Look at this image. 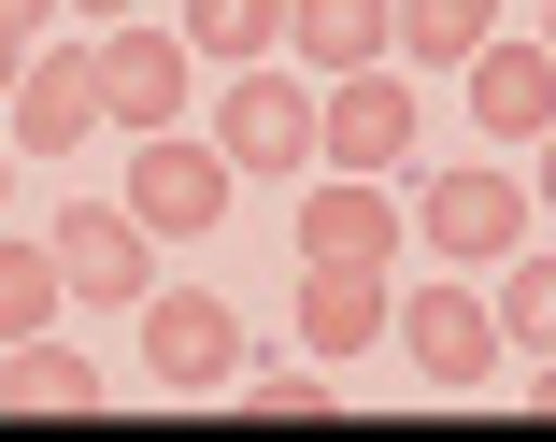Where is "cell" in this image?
<instances>
[{
    "label": "cell",
    "mask_w": 556,
    "mask_h": 442,
    "mask_svg": "<svg viewBox=\"0 0 556 442\" xmlns=\"http://www.w3.org/2000/svg\"><path fill=\"white\" fill-rule=\"evenodd\" d=\"M386 343H400V357H414V386H442V400H471V386H500V357H514L471 271H442V286L386 300Z\"/></svg>",
    "instance_id": "1"
},
{
    "label": "cell",
    "mask_w": 556,
    "mask_h": 442,
    "mask_svg": "<svg viewBox=\"0 0 556 442\" xmlns=\"http://www.w3.org/2000/svg\"><path fill=\"white\" fill-rule=\"evenodd\" d=\"M414 243H428L442 271H500V257L528 243V186H514V157L428 172V186H414Z\"/></svg>",
    "instance_id": "2"
},
{
    "label": "cell",
    "mask_w": 556,
    "mask_h": 442,
    "mask_svg": "<svg viewBox=\"0 0 556 442\" xmlns=\"http://www.w3.org/2000/svg\"><path fill=\"white\" fill-rule=\"evenodd\" d=\"M400 157H414V72H400V58L328 72V86H314V172H386V186H400Z\"/></svg>",
    "instance_id": "3"
},
{
    "label": "cell",
    "mask_w": 556,
    "mask_h": 442,
    "mask_svg": "<svg viewBox=\"0 0 556 442\" xmlns=\"http://www.w3.org/2000/svg\"><path fill=\"white\" fill-rule=\"evenodd\" d=\"M129 328H143V386L157 400H214V386L243 371V314L214 300V286H143Z\"/></svg>",
    "instance_id": "4"
},
{
    "label": "cell",
    "mask_w": 556,
    "mask_h": 442,
    "mask_svg": "<svg viewBox=\"0 0 556 442\" xmlns=\"http://www.w3.org/2000/svg\"><path fill=\"white\" fill-rule=\"evenodd\" d=\"M214 157L300 186V172H314V72H300V58H243L229 100H214Z\"/></svg>",
    "instance_id": "5"
},
{
    "label": "cell",
    "mask_w": 556,
    "mask_h": 442,
    "mask_svg": "<svg viewBox=\"0 0 556 442\" xmlns=\"http://www.w3.org/2000/svg\"><path fill=\"white\" fill-rule=\"evenodd\" d=\"M229 157H214V129H143L129 157V214H143V243H214L229 229Z\"/></svg>",
    "instance_id": "6"
},
{
    "label": "cell",
    "mask_w": 556,
    "mask_h": 442,
    "mask_svg": "<svg viewBox=\"0 0 556 442\" xmlns=\"http://www.w3.org/2000/svg\"><path fill=\"white\" fill-rule=\"evenodd\" d=\"M86 58H100V129H186V86H200L186 29H143V15H115Z\"/></svg>",
    "instance_id": "7"
},
{
    "label": "cell",
    "mask_w": 556,
    "mask_h": 442,
    "mask_svg": "<svg viewBox=\"0 0 556 442\" xmlns=\"http://www.w3.org/2000/svg\"><path fill=\"white\" fill-rule=\"evenodd\" d=\"M43 257H58V300H115V314H129V300L157 286V243H143L129 200H72Z\"/></svg>",
    "instance_id": "8"
},
{
    "label": "cell",
    "mask_w": 556,
    "mask_h": 442,
    "mask_svg": "<svg viewBox=\"0 0 556 442\" xmlns=\"http://www.w3.org/2000/svg\"><path fill=\"white\" fill-rule=\"evenodd\" d=\"M0 115H15V143H29V157H72V143L100 129V58H86V43H58V58L29 43V58H15V86H0Z\"/></svg>",
    "instance_id": "9"
},
{
    "label": "cell",
    "mask_w": 556,
    "mask_h": 442,
    "mask_svg": "<svg viewBox=\"0 0 556 442\" xmlns=\"http://www.w3.org/2000/svg\"><path fill=\"white\" fill-rule=\"evenodd\" d=\"M386 243H400V186H386V172H314V186H300V257L386 271Z\"/></svg>",
    "instance_id": "10"
},
{
    "label": "cell",
    "mask_w": 556,
    "mask_h": 442,
    "mask_svg": "<svg viewBox=\"0 0 556 442\" xmlns=\"http://www.w3.org/2000/svg\"><path fill=\"white\" fill-rule=\"evenodd\" d=\"M386 271H357V257H300V357H371L386 343Z\"/></svg>",
    "instance_id": "11"
},
{
    "label": "cell",
    "mask_w": 556,
    "mask_h": 442,
    "mask_svg": "<svg viewBox=\"0 0 556 442\" xmlns=\"http://www.w3.org/2000/svg\"><path fill=\"white\" fill-rule=\"evenodd\" d=\"M457 72H471V129H500V143H542V129H556V58H542V43H500V29H485Z\"/></svg>",
    "instance_id": "12"
},
{
    "label": "cell",
    "mask_w": 556,
    "mask_h": 442,
    "mask_svg": "<svg viewBox=\"0 0 556 442\" xmlns=\"http://www.w3.org/2000/svg\"><path fill=\"white\" fill-rule=\"evenodd\" d=\"M0 414H100V371L58 328H29V343H0Z\"/></svg>",
    "instance_id": "13"
},
{
    "label": "cell",
    "mask_w": 556,
    "mask_h": 442,
    "mask_svg": "<svg viewBox=\"0 0 556 442\" xmlns=\"http://www.w3.org/2000/svg\"><path fill=\"white\" fill-rule=\"evenodd\" d=\"M485 29H500V0H386V58L400 72H457Z\"/></svg>",
    "instance_id": "14"
},
{
    "label": "cell",
    "mask_w": 556,
    "mask_h": 442,
    "mask_svg": "<svg viewBox=\"0 0 556 442\" xmlns=\"http://www.w3.org/2000/svg\"><path fill=\"white\" fill-rule=\"evenodd\" d=\"M286 58L328 86V72H357V58H386V0H286Z\"/></svg>",
    "instance_id": "15"
},
{
    "label": "cell",
    "mask_w": 556,
    "mask_h": 442,
    "mask_svg": "<svg viewBox=\"0 0 556 442\" xmlns=\"http://www.w3.org/2000/svg\"><path fill=\"white\" fill-rule=\"evenodd\" d=\"M500 343L514 357H556V243H528V257H500Z\"/></svg>",
    "instance_id": "16"
},
{
    "label": "cell",
    "mask_w": 556,
    "mask_h": 442,
    "mask_svg": "<svg viewBox=\"0 0 556 442\" xmlns=\"http://www.w3.org/2000/svg\"><path fill=\"white\" fill-rule=\"evenodd\" d=\"M286 43V0H186V58H271Z\"/></svg>",
    "instance_id": "17"
},
{
    "label": "cell",
    "mask_w": 556,
    "mask_h": 442,
    "mask_svg": "<svg viewBox=\"0 0 556 442\" xmlns=\"http://www.w3.org/2000/svg\"><path fill=\"white\" fill-rule=\"evenodd\" d=\"M29 328H58V257L0 243V343H29Z\"/></svg>",
    "instance_id": "18"
},
{
    "label": "cell",
    "mask_w": 556,
    "mask_h": 442,
    "mask_svg": "<svg viewBox=\"0 0 556 442\" xmlns=\"http://www.w3.org/2000/svg\"><path fill=\"white\" fill-rule=\"evenodd\" d=\"M229 400H243L257 428H286V414H328V371H286V357H271V371H243Z\"/></svg>",
    "instance_id": "19"
},
{
    "label": "cell",
    "mask_w": 556,
    "mask_h": 442,
    "mask_svg": "<svg viewBox=\"0 0 556 442\" xmlns=\"http://www.w3.org/2000/svg\"><path fill=\"white\" fill-rule=\"evenodd\" d=\"M528 214H556V129L528 143Z\"/></svg>",
    "instance_id": "20"
},
{
    "label": "cell",
    "mask_w": 556,
    "mask_h": 442,
    "mask_svg": "<svg viewBox=\"0 0 556 442\" xmlns=\"http://www.w3.org/2000/svg\"><path fill=\"white\" fill-rule=\"evenodd\" d=\"M15 58H29V29H15V15H0V86H15Z\"/></svg>",
    "instance_id": "21"
},
{
    "label": "cell",
    "mask_w": 556,
    "mask_h": 442,
    "mask_svg": "<svg viewBox=\"0 0 556 442\" xmlns=\"http://www.w3.org/2000/svg\"><path fill=\"white\" fill-rule=\"evenodd\" d=\"M528 414H556V357H542V371H528Z\"/></svg>",
    "instance_id": "22"
},
{
    "label": "cell",
    "mask_w": 556,
    "mask_h": 442,
    "mask_svg": "<svg viewBox=\"0 0 556 442\" xmlns=\"http://www.w3.org/2000/svg\"><path fill=\"white\" fill-rule=\"evenodd\" d=\"M72 15H100V29H115V15H143V0H72Z\"/></svg>",
    "instance_id": "23"
},
{
    "label": "cell",
    "mask_w": 556,
    "mask_h": 442,
    "mask_svg": "<svg viewBox=\"0 0 556 442\" xmlns=\"http://www.w3.org/2000/svg\"><path fill=\"white\" fill-rule=\"evenodd\" d=\"M0 15H15V29H43V15H58V0H0Z\"/></svg>",
    "instance_id": "24"
},
{
    "label": "cell",
    "mask_w": 556,
    "mask_h": 442,
    "mask_svg": "<svg viewBox=\"0 0 556 442\" xmlns=\"http://www.w3.org/2000/svg\"><path fill=\"white\" fill-rule=\"evenodd\" d=\"M542 58H556V0H542Z\"/></svg>",
    "instance_id": "25"
},
{
    "label": "cell",
    "mask_w": 556,
    "mask_h": 442,
    "mask_svg": "<svg viewBox=\"0 0 556 442\" xmlns=\"http://www.w3.org/2000/svg\"><path fill=\"white\" fill-rule=\"evenodd\" d=\"M0 186H15V143H0Z\"/></svg>",
    "instance_id": "26"
}]
</instances>
